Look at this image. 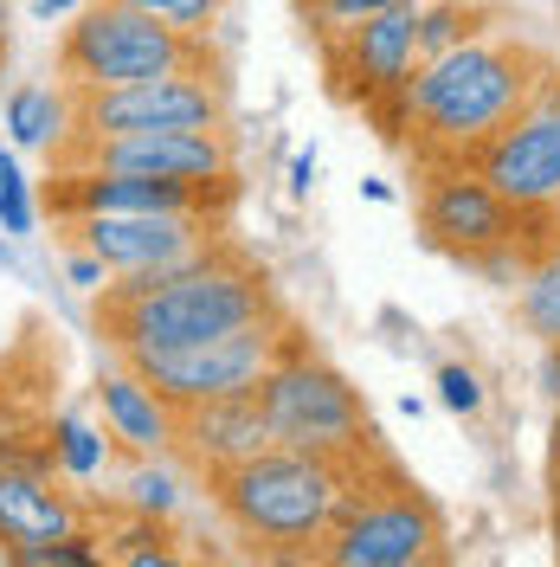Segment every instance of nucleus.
<instances>
[{
	"label": "nucleus",
	"instance_id": "obj_1",
	"mask_svg": "<svg viewBox=\"0 0 560 567\" xmlns=\"http://www.w3.org/2000/svg\"><path fill=\"white\" fill-rule=\"evenodd\" d=\"M258 317H278V290L226 239H212L207 251L180 258L168 271H129L97 290V336H110L116 354L187 349Z\"/></svg>",
	"mask_w": 560,
	"mask_h": 567
},
{
	"label": "nucleus",
	"instance_id": "obj_2",
	"mask_svg": "<svg viewBox=\"0 0 560 567\" xmlns=\"http://www.w3.org/2000/svg\"><path fill=\"white\" fill-rule=\"evenodd\" d=\"M361 484H367L361 458L265 445L258 458L212 477V503H219L226 529L251 542L258 555H315Z\"/></svg>",
	"mask_w": 560,
	"mask_h": 567
},
{
	"label": "nucleus",
	"instance_id": "obj_3",
	"mask_svg": "<svg viewBox=\"0 0 560 567\" xmlns=\"http://www.w3.org/2000/svg\"><path fill=\"white\" fill-rule=\"evenodd\" d=\"M541 78V59L509 45V39L470 33L452 52L419 59L413 84H406V123L438 162H470L484 142L528 104Z\"/></svg>",
	"mask_w": 560,
	"mask_h": 567
},
{
	"label": "nucleus",
	"instance_id": "obj_4",
	"mask_svg": "<svg viewBox=\"0 0 560 567\" xmlns=\"http://www.w3.org/2000/svg\"><path fill=\"white\" fill-rule=\"evenodd\" d=\"M258 406H265V420H271V445H290V452L367 458V445H374L361 388H354L342 368H329L322 354L303 349V336H297V342L271 361V374L258 381Z\"/></svg>",
	"mask_w": 560,
	"mask_h": 567
},
{
	"label": "nucleus",
	"instance_id": "obj_5",
	"mask_svg": "<svg viewBox=\"0 0 560 567\" xmlns=\"http://www.w3.org/2000/svg\"><path fill=\"white\" fill-rule=\"evenodd\" d=\"M207 65V33H180L162 27L123 0H97L71 13L65 39H59V78L65 91H104V84H136V78H162V71H194Z\"/></svg>",
	"mask_w": 560,
	"mask_h": 567
},
{
	"label": "nucleus",
	"instance_id": "obj_6",
	"mask_svg": "<svg viewBox=\"0 0 560 567\" xmlns=\"http://www.w3.org/2000/svg\"><path fill=\"white\" fill-rule=\"evenodd\" d=\"M290 342H297V329L278 310V317L239 322V329L187 342V349H129L123 361L142 381H155L175 406H200V400H226V393H258V381L271 374V361Z\"/></svg>",
	"mask_w": 560,
	"mask_h": 567
},
{
	"label": "nucleus",
	"instance_id": "obj_7",
	"mask_svg": "<svg viewBox=\"0 0 560 567\" xmlns=\"http://www.w3.org/2000/svg\"><path fill=\"white\" fill-rule=\"evenodd\" d=\"M142 130H226V84L207 65H194L136 84L71 91V142H110Z\"/></svg>",
	"mask_w": 560,
	"mask_h": 567
},
{
	"label": "nucleus",
	"instance_id": "obj_8",
	"mask_svg": "<svg viewBox=\"0 0 560 567\" xmlns=\"http://www.w3.org/2000/svg\"><path fill=\"white\" fill-rule=\"evenodd\" d=\"M445 555V516L413 484H361L315 561L329 567H425Z\"/></svg>",
	"mask_w": 560,
	"mask_h": 567
},
{
	"label": "nucleus",
	"instance_id": "obj_9",
	"mask_svg": "<svg viewBox=\"0 0 560 567\" xmlns=\"http://www.w3.org/2000/svg\"><path fill=\"white\" fill-rule=\"evenodd\" d=\"M470 168L516 213H548V200L560 194V71L535 78L528 104L470 155Z\"/></svg>",
	"mask_w": 560,
	"mask_h": 567
},
{
	"label": "nucleus",
	"instance_id": "obj_10",
	"mask_svg": "<svg viewBox=\"0 0 560 567\" xmlns=\"http://www.w3.org/2000/svg\"><path fill=\"white\" fill-rule=\"evenodd\" d=\"M65 226H71V246L97 251L110 278L168 271V265H180V258H194V251H207L219 239L212 213H77Z\"/></svg>",
	"mask_w": 560,
	"mask_h": 567
},
{
	"label": "nucleus",
	"instance_id": "obj_11",
	"mask_svg": "<svg viewBox=\"0 0 560 567\" xmlns=\"http://www.w3.org/2000/svg\"><path fill=\"white\" fill-rule=\"evenodd\" d=\"M419 226L445 258L470 265V258H484L490 246H509L522 233V213L509 207L470 162H438L432 181H425V194H419Z\"/></svg>",
	"mask_w": 560,
	"mask_h": 567
},
{
	"label": "nucleus",
	"instance_id": "obj_12",
	"mask_svg": "<svg viewBox=\"0 0 560 567\" xmlns=\"http://www.w3.org/2000/svg\"><path fill=\"white\" fill-rule=\"evenodd\" d=\"M232 194H239V175L219 181V187H187V181H162V175L65 162V175L52 187V213L59 219H77V213H212V219H226Z\"/></svg>",
	"mask_w": 560,
	"mask_h": 567
},
{
	"label": "nucleus",
	"instance_id": "obj_13",
	"mask_svg": "<svg viewBox=\"0 0 560 567\" xmlns=\"http://www.w3.org/2000/svg\"><path fill=\"white\" fill-rule=\"evenodd\" d=\"M84 529V503L52 471L45 439H0V555Z\"/></svg>",
	"mask_w": 560,
	"mask_h": 567
},
{
	"label": "nucleus",
	"instance_id": "obj_14",
	"mask_svg": "<svg viewBox=\"0 0 560 567\" xmlns=\"http://www.w3.org/2000/svg\"><path fill=\"white\" fill-rule=\"evenodd\" d=\"M329 71H335L342 91L361 97L367 110L386 104V97H400V91L413 84V71H419V0L386 7L374 20L335 33L329 39Z\"/></svg>",
	"mask_w": 560,
	"mask_h": 567
},
{
	"label": "nucleus",
	"instance_id": "obj_15",
	"mask_svg": "<svg viewBox=\"0 0 560 567\" xmlns=\"http://www.w3.org/2000/svg\"><path fill=\"white\" fill-rule=\"evenodd\" d=\"M65 162L162 175V181H187V187H219V181L239 175L226 130H142V136H110V142H65Z\"/></svg>",
	"mask_w": 560,
	"mask_h": 567
},
{
	"label": "nucleus",
	"instance_id": "obj_16",
	"mask_svg": "<svg viewBox=\"0 0 560 567\" xmlns=\"http://www.w3.org/2000/svg\"><path fill=\"white\" fill-rule=\"evenodd\" d=\"M271 445V420L258 406V393H226V400H200V406H180V432H175V458L194 477H219L232 464L258 458Z\"/></svg>",
	"mask_w": 560,
	"mask_h": 567
},
{
	"label": "nucleus",
	"instance_id": "obj_17",
	"mask_svg": "<svg viewBox=\"0 0 560 567\" xmlns=\"http://www.w3.org/2000/svg\"><path fill=\"white\" fill-rule=\"evenodd\" d=\"M91 406H97V420H104L110 445L123 452V458H148V452H175V432H180V406L168 393L155 388V381H142L129 361H116L97 374V388H91Z\"/></svg>",
	"mask_w": 560,
	"mask_h": 567
},
{
	"label": "nucleus",
	"instance_id": "obj_18",
	"mask_svg": "<svg viewBox=\"0 0 560 567\" xmlns=\"http://www.w3.org/2000/svg\"><path fill=\"white\" fill-rule=\"evenodd\" d=\"M0 123L13 148H65L71 142V91L65 84H13L0 97Z\"/></svg>",
	"mask_w": 560,
	"mask_h": 567
},
{
	"label": "nucleus",
	"instance_id": "obj_19",
	"mask_svg": "<svg viewBox=\"0 0 560 567\" xmlns=\"http://www.w3.org/2000/svg\"><path fill=\"white\" fill-rule=\"evenodd\" d=\"M39 439H45L52 471H59L65 484H97V477L110 471V458H116L104 420H91V413H52Z\"/></svg>",
	"mask_w": 560,
	"mask_h": 567
},
{
	"label": "nucleus",
	"instance_id": "obj_20",
	"mask_svg": "<svg viewBox=\"0 0 560 567\" xmlns=\"http://www.w3.org/2000/svg\"><path fill=\"white\" fill-rule=\"evenodd\" d=\"M187 484H194V471H187L175 452H148V458L123 464V477H116V503L136 509V516H162V523H175L180 503H187Z\"/></svg>",
	"mask_w": 560,
	"mask_h": 567
},
{
	"label": "nucleus",
	"instance_id": "obj_21",
	"mask_svg": "<svg viewBox=\"0 0 560 567\" xmlns=\"http://www.w3.org/2000/svg\"><path fill=\"white\" fill-rule=\"evenodd\" d=\"M516 317H522V329L541 349L560 342V239H548V246L528 258L522 284H516Z\"/></svg>",
	"mask_w": 560,
	"mask_h": 567
},
{
	"label": "nucleus",
	"instance_id": "obj_22",
	"mask_svg": "<svg viewBox=\"0 0 560 567\" xmlns=\"http://www.w3.org/2000/svg\"><path fill=\"white\" fill-rule=\"evenodd\" d=\"M97 542H104L110 561H123V567H175L180 561L175 529L162 516H136V509H123V523L97 529Z\"/></svg>",
	"mask_w": 560,
	"mask_h": 567
},
{
	"label": "nucleus",
	"instance_id": "obj_23",
	"mask_svg": "<svg viewBox=\"0 0 560 567\" xmlns=\"http://www.w3.org/2000/svg\"><path fill=\"white\" fill-rule=\"evenodd\" d=\"M33 226H39L33 181H27L13 148H0V239H33Z\"/></svg>",
	"mask_w": 560,
	"mask_h": 567
},
{
	"label": "nucleus",
	"instance_id": "obj_24",
	"mask_svg": "<svg viewBox=\"0 0 560 567\" xmlns=\"http://www.w3.org/2000/svg\"><path fill=\"white\" fill-rule=\"evenodd\" d=\"M0 561H20V567H97L104 561V542H97V529L84 523V529H71V535H52V542H33V548H13V555H0Z\"/></svg>",
	"mask_w": 560,
	"mask_h": 567
},
{
	"label": "nucleus",
	"instance_id": "obj_25",
	"mask_svg": "<svg viewBox=\"0 0 560 567\" xmlns=\"http://www.w3.org/2000/svg\"><path fill=\"white\" fill-rule=\"evenodd\" d=\"M470 33H477V13H470V7H457V0H432V7H419V59L452 52V45H464Z\"/></svg>",
	"mask_w": 560,
	"mask_h": 567
},
{
	"label": "nucleus",
	"instance_id": "obj_26",
	"mask_svg": "<svg viewBox=\"0 0 560 567\" xmlns=\"http://www.w3.org/2000/svg\"><path fill=\"white\" fill-rule=\"evenodd\" d=\"M432 388H438V406L457 413V420H477V413L490 406V388H484V374H477L470 361H445Z\"/></svg>",
	"mask_w": 560,
	"mask_h": 567
},
{
	"label": "nucleus",
	"instance_id": "obj_27",
	"mask_svg": "<svg viewBox=\"0 0 560 567\" xmlns=\"http://www.w3.org/2000/svg\"><path fill=\"white\" fill-rule=\"evenodd\" d=\"M386 7H406V0H303V20L322 39H335V33H349V27H361V20L386 13Z\"/></svg>",
	"mask_w": 560,
	"mask_h": 567
},
{
	"label": "nucleus",
	"instance_id": "obj_28",
	"mask_svg": "<svg viewBox=\"0 0 560 567\" xmlns=\"http://www.w3.org/2000/svg\"><path fill=\"white\" fill-rule=\"evenodd\" d=\"M123 7H136V13L162 20V27H180V33H212L226 0H123Z\"/></svg>",
	"mask_w": 560,
	"mask_h": 567
},
{
	"label": "nucleus",
	"instance_id": "obj_29",
	"mask_svg": "<svg viewBox=\"0 0 560 567\" xmlns=\"http://www.w3.org/2000/svg\"><path fill=\"white\" fill-rule=\"evenodd\" d=\"M65 284H71V290H84V297H97V290L110 284L104 258H97V251H84V246H71L65 251Z\"/></svg>",
	"mask_w": 560,
	"mask_h": 567
},
{
	"label": "nucleus",
	"instance_id": "obj_30",
	"mask_svg": "<svg viewBox=\"0 0 560 567\" xmlns=\"http://www.w3.org/2000/svg\"><path fill=\"white\" fill-rule=\"evenodd\" d=\"M315 175H322L315 148H297V155H290V181H283V187H290V200H303V194L315 187Z\"/></svg>",
	"mask_w": 560,
	"mask_h": 567
},
{
	"label": "nucleus",
	"instance_id": "obj_31",
	"mask_svg": "<svg viewBox=\"0 0 560 567\" xmlns=\"http://www.w3.org/2000/svg\"><path fill=\"white\" fill-rule=\"evenodd\" d=\"M535 388L548 393V400H560V342H548V349H541V368H535Z\"/></svg>",
	"mask_w": 560,
	"mask_h": 567
},
{
	"label": "nucleus",
	"instance_id": "obj_32",
	"mask_svg": "<svg viewBox=\"0 0 560 567\" xmlns=\"http://www.w3.org/2000/svg\"><path fill=\"white\" fill-rule=\"evenodd\" d=\"M27 7H33L39 27H59V20H71V13H77L84 0H27Z\"/></svg>",
	"mask_w": 560,
	"mask_h": 567
},
{
	"label": "nucleus",
	"instance_id": "obj_33",
	"mask_svg": "<svg viewBox=\"0 0 560 567\" xmlns=\"http://www.w3.org/2000/svg\"><path fill=\"white\" fill-rule=\"evenodd\" d=\"M361 194H367L374 207H393V181H361Z\"/></svg>",
	"mask_w": 560,
	"mask_h": 567
},
{
	"label": "nucleus",
	"instance_id": "obj_34",
	"mask_svg": "<svg viewBox=\"0 0 560 567\" xmlns=\"http://www.w3.org/2000/svg\"><path fill=\"white\" fill-rule=\"evenodd\" d=\"M548 464H554V477H560V400H554V425H548Z\"/></svg>",
	"mask_w": 560,
	"mask_h": 567
},
{
	"label": "nucleus",
	"instance_id": "obj_35",
	"mask_svg": "<svg viewBox=\"0 0 560 567\" xmlns=\"http://www.w3.org/2000/svg\"><path fill=\"white\" fill-rule=\"evenodd\" d=\"M7 27H13V13H7V0H0V65H7Z\"/></svg>",
	"mask_w": 560,
	"mask_h": 567
},
{
	"label": "nucleus",
	"instance_id": "obj_36",
	"mask_svg": "<svg viewBox=\"0 0 560 567\" xmlns=\"http://www.w3.org/2000/svg\"><path fill=\"white\" fill-rule=\"evenodd\" d=\"M548 233H554V239H560V194H554V200H548Z\"/></svg>",
	"mask_w": 560,
	"mask_h": 567
}]
</instances>
